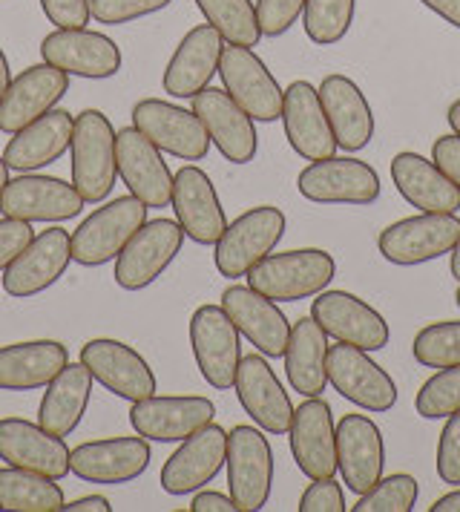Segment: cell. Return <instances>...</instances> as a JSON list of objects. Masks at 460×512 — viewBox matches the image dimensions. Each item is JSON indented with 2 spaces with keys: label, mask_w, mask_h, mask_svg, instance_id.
Returning a JSON list of instances; mask_svg holds the SVG:
<instances>
[{
  "label": "cell",
  "mask_w": 460,
  "mask_h": 512,
  "mask_svg": "<svg viewBox=\"0 0 460 512\" xmlns=\"http://www.w3.org/2000/svg\"><path fill=\"white\" fill-rule=\"evenodd\" d=\"M236 397L245 409V415L265 432V435H288L294 420V403L279 383L265 354H248L239 360L236 380H233Z\"/></svg>",
  "instance_id": "cell-15"
},
{
  "label": "cell",
  "mask_w": 460,
  "mask_h": 512,
  "mask_svg": "<svg viewBox=\"0 0 460 512\" xmlns=\"http://www.w3.org/2000/svg\"><path fill=\"white\" fill-rule=\"evenodd\" d=\"M150 441L147 438H104L87 441L69 452V472L87 484H130L141 478L150 466Z\"/></svg>",
  "instance_id": "cell-20"
},
{
  "label": "cell",
  "mask_w": 460,
  "mask_h": 512,
  "mask_svg": "<svg viewBox=\"0 0 460 512\" xmlns=\"http://www.w3.org/2000/svg\"><path fill=\"white\" fill-rule=\"evenodd\" d=\"M299 512H345V492L337 484V475L331 478H314L302 498H299Z\"/></svg>",
  "instance_id": "cell-47"
},
{
  "label": "cell",
  "mask_w": 460,
  "mask_h": 512,
  "mask_svg": "<svg viewBox=\"0 0 460 512\" xmlns=\"http://www.w3.org/2000/svg\"><path fill=\"white\" fill-rule=\"evenodd\" d=\"M305 0H256V21L262 38H282L302 18Z\"/></svg>",
  "instance_id": "cell-45"
},
{
  "label": "cell",
  "mask_w": 460,
  "mask_h": 512,
  "mask_svg": "<svg viewBox=\"0 0 460 512\" xmlns=\"http://www.w3.org/2000/svg\"><path fill=\"white\" fill-rule=\"evenodd\" d=\"M176 222L182 225L184 236L196 245L213 248L228 228V216L222 208V199L202 167L184 164L173 176V199Z\"/></svg>",
  "instance_id": "cell-23"
},
{
  "label": "cell",
  "mask_w": 460,
  "mask_h": 512,
  "mask_svg": "<svg viewBox=\"0 0 460 512\" xmlns=\"http://www.w3.org/2000/svg\"><path fill=\"white\" fill-rule=\"evenodd\" d=\"M72 185L84 196V202L98 205L115 187L118 162H115V127L101 110H84L75 116L72 130Z\"/></svg>",
  "instance_id": "cell-2"
},
{
  "label": "cell",
  "mask_w": 460,
  "mask_h": 512,
  "mask_svg": "<svg viewBox=\"0 0 460 512\" xmlns=\"http://www.w3.org/2000/svg\"><path fill=\"white\" fill-rule=\"evenodd\" d=\"M133 127L153 141L161 153L182 162H202L210 153V136L202 118L170 101L141 98L133 107Z\"/></svg>",
  "instance_id": "cell-13"
},
{
  "label": "cell",
  "mask_w": 460,
  "mask_h": 512,
  "mask_svg": "<svg viewBox=\"0 0 460 512\" xmlns=\"http://www.w3.org/2000/svg\"><path fill=\"white\" fill-rule=\"evenodd\" d=\"M41 58L75 78H113L121 70V49L113 38L81 29H55L41 41Z\"/></svg>",
  "instance_id": "cell-24"
},
{
  "label": "cell",
  "mask_w": 460,
  "mask_h": 512,
  "mask_svg": "<svg viewBox=\"0 0 460 512\" xmlns=\"http://www.w3.org/2000/svg\"><path fill=\"white\" fill-rule=\"evenodd\" d=\"M337 277V259L322 248L268 254L248 271V285L274 303H299L322 294Z\"/></svg>",
  "instance_id": "cell-1"
},
{
  "label": "cell",
  "mask_w": 460,
  "mask_h": 512,
  "mask_svg": "<svg viewBox=\"0 0 460 512\" xmlns=\"http://www.w3.org/2000/svg\"><path fill=\"white\" fill-rule=\"evenodd\" d=\"M61 512H113V507L101 495H84V498H75V501L64 504Z\"/></svg>",
  "instance_id": "cell-53"
},
{
  "label": "cell",
  "mask_w": 460,
  "mask_h": 512,
  "mask_svg": "<svg viewBox=\"0 0 460 512\" xmlns=\"http://www.w3.org/2000/svg\"><path fill=\"white\" fill-rule=\"evenodd\" d=\"M446 118H449V127H452V133H458L460 136V98L449 107V113H446Z\"/></svg>",
  "instance_id": "cell-56"
},
{
  "label": "cell",
  "mask_w": 460,
  "mask_h": 512,
  "mask_svg": "<svg viewBox=\"0 0 460 512\" xmlns=\"http://www.w3.org/2000/svg\"><path fill=\"white\" fill-rule=\"evenodd\" d=\"M426 9H432L437 18L460 29V0H420Z\"/></svg>",
  "instance_id": "cell-52"
},
{
  "label": "cell",
  "mask_w": 460,
  "mask_h": 512,
  "mask_svg": "<svg viewBox=\"0 0 460 512\" xmlns=\"http://www.w3.org/2000/svg\"><path fill=\"white\" fill-rule=\"evenodd\" d=\"M170 3L173 0H90V12L98 24L121 26L141 21L147 15H156Z\"/></svg>",
  "instance_id": "cell-44"
},
{
  "label": "cell",
  "mask_w": 460,
  "mask_h": 512,
  "mask_svg": "<svg viewBox=\"0 0 460 512\" xmlns=\"http://www.w3.org/2000/svg\"><path fill=\"white\" fill-rule=\"evenodd\" d=\"M35 239L32 222H21V219H0V274L18 259L23 248Z\"/></svg>",
  "instance_id": "cell-48"
},
{
  "label": "cell",
  "mask_w": 460,
  "mask_h": 512,
  "mask_svg": "<svg viewBox=\"0 0 460 512\" xmlns=\"http://www.w3.org/2000/svg\"><path fill=\"white\" fill-rule=\"evenodd\" d=\"M69 363V351L58 340H26L0 346V389L3 392H35L46 389Z\"/></svg>",
  "instance_id": "cell-35"
},
{
  "label": "cell",
  "mask_w": 460,
  "mask_h": 512,
  "mask_svg": "<svg viewBox=\"0 0 460 512\" xmlns=\"http://www.w3.org/2000/svg\"><path fill=\"white\" fill-rule=\"evenodd\" d=\"M64 504V489L55 478L18 466L0 469V512H61Z\"/></svg>",
  "instance_id": "cell-38"
},
{
  "label": "cell",
  "mask_w": 460,
  "mask_h": 512,
  "mask_svg": "<svg viewBox=\"0 0 460 512\" xmlns=\"http://www.w3.org/2000/svg\"><path fill=\"white\" fill-rule=\"evenodd\" d=\"M328 357V334L308 314L291 326V340L285 349V377L291 389L302 397H322L328 386L325 372Z\"/></svg>",
  "instance_id": "cell-37"
},
{
  "label": "cell",
  "mask_w": 460,
  "mask_h": 512,
  "mask_svg": "<svg viewBox=\"0 0 460 512\" xmlns=\"http://www.w3.org/2000/svg\"><path fill=\"white\" fill-rule=\"evenodd\" d=\"M297 190L314 205L366 208L380 199V176L371 164L354 156H328L299 173Z\"/></svg>",
  "instance_id": "cell-8"
},
{
  "label": "cell",
  "mask_w": 460,
  "mask_h": 512,
  "mask_svg": "<svg viewBox=\"0 0 460 512\" xmlns=\"http://www.w3.org/2000/svg\"><path fill=\"white\" fill-rule=\"evenodd\" d=\"M357 15V0H305L302 26L317 47L340 44Z\"/></svg>",
  "instance_id": "cell-40"
},
{
  "label": "cell",
  "mask_w": 460,
  "mask_h": 512,
  "mask_svg": "<svg viewBox=\"0 0 460 512\" xmlns=\"http://www.w3.org/2000/svg\"><path fill=\"white\" fill-rule=\"evenodd\" d=\"M184 231L176 219H147L124 251L115 256V282L124 291H141L159 280L182 254Z\"/></svg>",
  "instance_id": "cell-9"
},
{
  "label": "cell",
  "mask_w": 460,
  "mask_h": 512,
  "mask_svg": "<svg viewBox=\"0 0 460 512\" xmlns=\"http://www.w3.org/2000/svg\"><path fill=\"white\" fill-rule=\"evenodd\" d=\"M190 512H239V507L230 498V492L222 495L216 489H199L196 498H193V504H190Z\"/></svg>",
  "instance_id": "cell-51"
},
{
  "label": "cell",
  "mask_w": 460,
  "mask_h": 512,
  "mask_svg": "<svg viewBox=\"0 0 460 512\" xmlns=\"http://www.w3.org/2000/svg\"><path fill=\"white\" fill-rule=\"evenodd\" d=\"M435 466L443 484H460V412L449 415L443 423V432L437 438Z\"/></svg>",
  "instance_id": "cell-46"
},
{
  "label": "cell",
  "mask_w": 460,
  "mask_h": 512,
  "mask_svg": "<svg viewBox=\"0 0 460 512\" xmlns=\"http://www.w3.org/2000/svg\"><path fill=\"white\" fill-rule=\"evenodd\" d=\"M205 21L233 47H256L262 41V29L256 21L253 0H196Z\"/></svg>",
  "instance_id": "cell-39"
},
{
  "label": "cell",
  "mask_w": 460,
  "mask_h": 512,
  "mask_svg": "<svg viewBox=\"0 0 460 512\" xmlns=\"http://www.w3.org/2000/svg\"><path fill=\"white\" fill-rule=\"evenodd\" d=\"M337 461L343 484L354 495H363L383 478L386 441L380 426L368 415L354 412L337 420Z\"/></svg>",
  "instance_id": "cell-26"
},
{
  "label": "cell",
  "mask_w": 460,
  "mask_h": 512,
  "mask_svg": "<svg viewBox=\"0 0 460 512\" xmlns=\"http://www.w3.org/2000/svg\"><path fill=\"white\" fill-rule=\"evenodd\" d=\"M222 308L228 311L239 334H245V340L259 354H265L268 360L285 357L291 323L274 300L262 297L251 285H230L222 291Z\"/></svg>",
  "instance_id": "cell-27"
},
{
  "label": "cell",
  "mask_w": 460,
  "mask_h": 512,
  "mask_svg": "<svg viewBox=\"0 0 460 512\" xmlns=\"http://www.w3.org/2000/svg\"><path fill=\"white\" fill-rule=\"evenodd\" d=\"M322 110L328 116L337 147L345 153H360L374 139V113L366 93L348 75H325L317 87Z\"/></svg>",
  "instance_id": "cell-32"
},
{
  "label": "cell",
  "mask_w": 460,
  "mask_h": 512,
  "mask_svg": "<svg viewBox=\"0 0 460 512\" xmlns=\"http://www.w3.org/2000/svg\"><path fill=\"white\" fill-rule=\"evenodd\" d=\"M219 75L225 93L253 118L262 124H271L282 118L285 90L279 87L274 72L265 67V61L251 47H233L228 44L219 61Z\"/></svg>",
  "instance_id": "cell-12"
},
{
  "label": "cell",
  "mask_w": 460,
  "mask_h": 512,
  "mask_svg": "<svg viewBox=\"0 0 460 512\" xmlns=\"http://www.w3.org/2000/svg\"><path fill=\"white\" fill-rule=\"evenodd\" d=\"M391 182L420 213H458L460 187L426 156L403 150L391 159Z\"/></svg>",
  "instance_id": "cell-33"
},
{
  "label": "cell",
  "mask_w": 460,
  "mask_h": 512,
  "mask_svg": "<svg viewBox=\"0 0 460 512\" xmlns=\"http://www.w3.org/2000/svg\"><path fill=\"white\" fill-rule=\"evenodd\" d=\"M72 262V233L64 228L41 231L18 259L3 271L0 285L12 300H32L49 291L55 282L67 274Z\"/></svg>",
  "instance_id": "cell-14"
},
{
  "label": "cell",
  "mask_w": 460,
  "mask_h": 512,
  "mask_svg": "<svg viewBox=\"0 0 460 512\" xmlns=\"http://www.w3.org/2000/svg\"><path fill=\"white\" fill-rule=\"evenodd\" d=\"M228 461V432L219 423H207L161 466V489L167 495H190L205 489Z\"/></svg>",
  "instance_id": "cell-17"
},
{
  "label": "cell",
  "mask_w": 460,
  "mask_h": 512,
  "mask_svg": "<svg viewBox=\"0 0 460 512\" xmlns=\"http://www.w3.org/2000/svg\"><path fill=\"white\" fill-rule=\"evenodd\" d=\"M228 489L239 512L265 510L274 489V449L259 426H233L228 432Z\"/></svg>",
  "instance_id": "cell-6"
},
{
  "label": "cell",
  "mask_w": 460,
  "mask_h": 512,
  "mask_svg": "<svg viewBox=\"0 0 460 512\" xmlns=\"http://www.w3.org/2000/svg\"><path fill=\"white\" fill-rule=\"evenodd\" d=\"M432 162L460 187V136L458 133H449V136H440L435 139L432 147Z\"/></svg>",
  "instance_id": "cell-50"
},
{
  "label": "cell",
  "mask_w": 460,
  "mask_h": 512,
  "mask_svg": "<svg viewBox=\"0 0 460 512\" xmlns=\"http://www.w3.org/2000/svg\"><path fill=\"white\" fill-rule=\"evenodd\" d=\"M288 441L294 464L308 481L337 475V420L322 397H305L294 409Z\"/></svg>",
  "instance_id": "cell-19"
},
{
  "label": "cell",
  "mask_w": 460,
  "mask_h": 512,
  "mask_svg": "<svg viewBox=\"0 0 460 512\" xmlns=\"http://www.w3.org/2000/svg\"><path fill=\"white\" fill-rule=\"evenodd\" d=\"M282 127L291 150L305 162H320L337 156V139L322 110L320 93L308 81H294L282 101Z\"/></svg>",
  "instance_id": "cell-29"
},
{
  "label": "cell",
  "mask_w": 460,
  "mask_h": 512,
  "mask_svg": "<svg viewBox=\"0 0 460 512\" xmlns=\"http://www.w3.org/2000/svg\"><path fill=\"white\" fill-rule=\"evenodd\" d=\"M325 372L328 383L337 389V395L348 403L360 406L363 412L383 415L397 406V383L374 357L371 351L354 349V346H328L325 357Z\"/></svg>",
  "instance_id": "cell-7"
},
{
  "label": "cell",
  "mask_w": 460,
  "mask_h": 512,
  "mask_svg": "<svg viewBox=\"0 0 460 512\" xmlns=\"http://www.w3.org/2000/svg\"><path fill=\"white\" fill-rule=\"evenodd\" d=\"M115 162L127 190L147 208H167L173 199V173L161 150L136 127L115 133Z\"/></svg>",
  "instance_id": "cell-21"
},
{
  "label": "cell",
  "mask_w": 460,
  "mask_h": 512,
  "mask_svg": "<svg viewBox=\"0 0 460 512\" xmlns=\"http://www.w3.org/2000/svg\"><path fill=\"white\" fill-rule=\"evenodd\" d=\"M455 303H458V308H460V285H458V291H455Z\"/></svg>",
  "instance_id": "cell-59"
},
{
  "label": "cell",
  "mask_w": 460,
  "mask_h": 512,
  "mask_svg": "<svg viewBox=\"0 0 460 512\" xmlns=\"http://www.w3.org/2000/svg\"><path fill=\"white\" fill-rule=\"evenodd\" d=\"M222 52H225V38L213 26H193L179 41L173 58L164 67V75H161L164 93L173 98H193L202 93L205 87H210L213 75L219 72Z\"/></svg>",
  "instance_id": "cell-30"
},
{
  "label": "cell",
  "mask_w": 460,
  "mask_h": 512,
  "mask_svg": "<svg viewBox=\"0 0 460 512\" xmlns=\"http://www.w3.org/2000/svg\"><path fill=\"white\" fill-rule=\"evenodd\" d=\"M147 210L150 208L133 193L95 208L72 233V259L84 268L113 262L133 233L147 222Z\"/></svg>",
  "instance_id": "cell-4"
},
{
  "label": "cell",
  "mask_w": 460,
  "mask_h": 512,
  "mask_svg": "<svg viewBox=\"0 0 460 512\" xmlns=\"http://www.w3.org/2000/svg\"><path fill=\"white\" fill-rule=\"evenodd\" d=\"M414 409L423 420H446L460 412V366L437 369L414 397Z\"/></svg>",
  "instance_id": "cell-43"
},
{
  "label": "cell",
  "mask_w": 460,
  "mask_h": 512,
  "mask_svg": "<svg viewBox=\"0 0 460 512\" xmlns=\"http://www.w3.org/2000/svg\"><path fill=\"white\" fill-rule=\"evenodd\" d=\"M6 185H9V164L0 156V193H3V187Z\"/></svg>",
  "instance_id": "cell-58"
},
{
  "label": "cell",
  "mask_w": 460,
  "mask_h": 512,
  "mask_svg": "<svg viewBox=\"0 0 460 512\" xmlns=\"http://www.w3.org/2000/svg\"><path fill=\"white\" fill-rule=\"evenodd\" d=\"M449 268H452V277L460 282V236H458V245L452 248V262H449Z\"/></svg>",
  "instance_id": "cell-57"
},
{
  "label": "cell",
  "mask_w": 460,
  "mask_h": 512,
  "mask_svg": "<svg viewBox=\"0 0 460 512\" xmlns=\"http://www.w3.org/2000/svg\"><path fill=\"white\" fill-rule=\"evenodd\" d=\"M193 113L202 118L210 144L230 164H251L259 153V136L253 118L219 87H205L190 98Z\"/></svg>",
  "instance_id": "cell-25"
},
{
  "label": "cell",
  "mask_w": 460,
  "mask_h": 512,
  "mask_svg": "<svg viewBox=\"0 0 460 512\" xmlns=\"http://www.w3.org/2000/svg\"><path fill=\"white\" fill-rule=\"evenodd\" d=\"M12 84V70H9V58H6V52L0 49V98L6 93V87Z\"/></svg>",
  "instance_id": "cell-55"
},
{
  "label": "cell",
  "mask_w": 460,
  "mask_h": 512,
  "mask_svg": "<svg viewBox=\"0 0 460 512\" xmlns=\"http://www.w3.org/2000/svg\"><path fill=\"white\" fill-rule=\"evenodd\" d=\"M69 93V75L52 64H35L23 70L0 98V133L12 136L26 124L38 121Z\"/></svg>",
  "instance_id": "cell-28"
},
{
  "label": "cell",
  "mask_w": 460,
  "mask_h": 512,
  "mask_svg": "<svg viewBox=\"0 0 460 512\" xmlns=\"http://www.w3.org/2000/svg\"><path fill=\"white\" fill-rule=\"evenodd\" d=\"M417 478L397 472V475H383L374 487L357 495L354 512H412L417 507Z\"/></svg>",
  "instance_id": "cell-42"
},
{
  "label": "cell",
  "mask_w": 460,
  "mask_h": 512,
  "mask_svg": "<svg viewBox=\"0 0 460 512\" xmlns=\"http://www.w3.org/2000/svg\"><path fill=\"white\" fill-rule=\"evenodd\" d=\"M75 116L67 110H49L38 121L26 124L23 130L12 133V139L3 150V159L9 170L29 173L41 170L46 164H55L72 144Z\"/></svg>",
  "instance_id": "cell-34"
},
{
  "label": "cell",
  "mask_w": 460,
  "mask_h": 512,
  "mask_svg": "<svg viewBox=\"0 0 460 512\" xmlns=\"http://www.w3.org/2000/svg\"><path fill=\"white\" fill-rule=\"evenodd\" d=\"M311 317L337 343L363 351H383L389 346L391 328L386 317L351 291H322L314 297Z\"/></svg>",
  "instance_id": "cell-11"
},
{
  "label": "cell",
  "mask_w": 460,
  "mask_h": 512,
  "mask_svg": "<svg viewBox=\"0 0 460 512\" xmlns=\"http://www.w3.org/2000/svg\"><path fill=\"white\" fill-rule=\"evenodd\" d=\"M69 452L67 441L46 432L41 423L23 418L0 420V458L9 466L61 481L69 475Z\"/></svg>",
  "instance_id": "cell-31"
},
{
  "label": "cell",
  "mask_w": 460,
  "mask_h": 512,
  "mask_svg": "<svg viewBox=\"0 0 460 512\" xmlns=\"http://www.w3.org/2000/svg\"><path fill=\"white\" fill-rule=\"evenodd\" d=\"M81 363L90 369L92 380L98 386H104L110 395L121 397V400L136 403V400L156 395V389H159L150 363L133 346L121 343V340H110V337L90 340L81 349Z\"/></svg>",
  "instance_id": "cell-18"
},
{
  "label": "cell",
  "mask_w": 460,
  "mask_h": 512,
  "mask_svg": "<svg viewBox=\"0 0 460 512\" xmlns=\"http://www.w3.org/2000/svg\"><path fill=\"white\" fill-rule=\"evenodd\" d=\"M458 236V213H417L383 228L377 236V251L391 265L414 268L452 254Z\"/></svg>",
  "instance_id": "cell-5"
},
{
  "label": "cell",
  "mask_w": 460,
  "mask_h": 512,
  "mask_svg": "<svg viewBox=\"0 0 460 512\" xmlns=\"http://www.w3.org/2000/svg\"><path fill=\"white\" fill-rule=\"evenodd\" d=\"M216 406L202 395H150L130 409L136 435L156 443H182L202 426L213 423Z\"/></svg>",
  "instance_id": "cell-16"
},
{
  "label": "cell",
  "mask_w": 460,
  "mask_h": 512,
  "mask_svg": "<svg viewBox=\"0 0 460 512\" xmlns=\"http://www.w3.org/2000/svg\"><path fill=\"white\" fill-rule=\"evenodd\" d=\"M46 21L58 29H81L90 24V0H41Z\"/></svg>",
  "instance_id": "cell-49"
},
{
  "label": "cell",
  "mask_w": 460,
  "mask_h": 512,
  "mask_svg": "<svg viewBox=\"0 0 460 512\" xmlns=\"http://www.w3.org/2000/svg\"><path fill=\"white\" fill-rule=\"evenodd\" d=\"M92 374L90 369L78 360V363H67L58 377H52L46 383V392L38 406V423L46 432L67 438L78 429V423L87 415L92 397Z\"/></svg>",
  "instance_id": "cell-36"
},
{
  "label": "cell",
  "mask_w": 460,
  "mask_h": 512,
  "mask_svg": "<svg viewBox=\"0 0 460 512\" xmlns=\"http://www.w3.org/2000/svg\"><path fill=\"white\" fill-rule=\"evenodd\" d=\"M412 354L426 369L460 366V320H440L420 328L412 340Z\"/></svg>",
  "instance_id": "cell-41"
},
{
  "label": "cell",
  "mask_w": 460,
  "mask_h": 512,
  "mask_svg": "<svg viewBox=\"0 0 460 512\" xmlns=\"http://www.w3.org/2000/svg\"><path fill=\"white\" fill-rule=\"evenodd\" d=\"M285 213L274 205H259V208L245 210L228 222L222 239L213 245V265L225 280H239L248 277L256 262H262L285 236Z\"/></svg>",
  "instance_id": "cell-3"
},
{
  "label": "cell",
  "mask_w": 460,
  "mask_h": 512,
  "mask_svg": "<svg viewBox=\"0 0 460 512\" xmlns=\"http://www.w3.org/2000/svg\"><path fill=\"white\" fill-rule=\"evenodd\" d=\"M429 510L432 512H460V489H452V492H446L443 498H437Z\"/></svg>",
  "instance_id": "cell-54"
},
{
  "label": "cell",
  "mask_w": 460,
  "mask_h": 512,
  "mask_svg": "<svg viewBox=\"0 0 460 512\" xmlns=\"http://www.w3.org/2000/svg\"><path fill=\"white\" fill-rule=\"evenodd\" d=\"M190 349L207 386L228 392L233 389L236 369L242 360L239 328L233 326L222 305H199L190 317Z\"/></svg>",
  "instance_id": "cell-10"
},
{
  "label": "cell",
  "mask_w": 460,
  "mask_h": 512,
  "mask_svg": "<svg viewBox=\"0 0 460 512\" xmlns=\"http://www.w3.org/2000/svg\"><path fill=\"white\" fill-rule=\"evenodd\" d=\"M84 196L55 176H18L0 193V213L21 222H69L84 210Z\"/></svg>",
  "instance_id": "cell-22"
}]
</instances>
